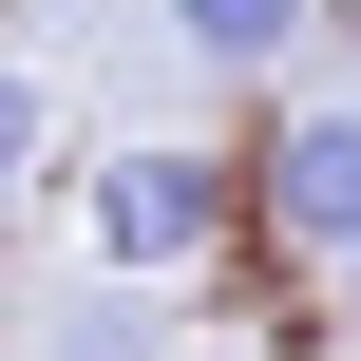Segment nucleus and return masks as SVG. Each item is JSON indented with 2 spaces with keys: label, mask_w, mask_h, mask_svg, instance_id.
Instances as JSON below:
<instances>
[{
  "label": "nucleus",
  "mask_w": 361,
  "mask_h": 361,
  "mask_svg": "<svg viewBox=\"0 0 361 361\" xmlns=\"http://www.w3.org/2000/svg\"><path fill=\"white\" fill-rule=\"evenodd\" d=\"M171 19H190V57H286L305 0H171Z\"/></svg>",
  "instance_id": "7ed1b4c3"
},
{
  "label": "nucleus",
  "mask_w": 361,
  "mask_h": 361,
  "mask_svg": "<svg viewBox=\"0 0 361 361\" xmlns=\"http://www.w3.org/2000/svg\"><path fill=\"white\" fill-rule=\"evenodd\" d=\"M209 228H228V152H114V171H95V267H114V286L209 267Z\"/></svg>",
  "instance_id": "f257e3e1"
},
{
  "label": "nucleus",
  "mask_w": 361,
  "mask_h": 361,
  "mask_svg": "<svg viewBox=\"0 0 361 361\" xmlns=\"http://www.w3.org/2000/svg\"><path fill=\"white\" fill-rule=\"evenodd\" d=\"M38 361H152V324H133V305H76V324H57Z\"/></svg>",
  "instance_id": "20e7f679"
},
{
  "label": "nucleus",
  "mask_w": 361,
  "mask_h": 361,
  "mask_svg": "<svg viewBox=\"0 0 361 361\" xmlns=\"http://www.w3.org/2000/svg\"><path fill=\"white\" fill-rule=\"evenodd\" d=\"M19 171H38V76H0V209H19Z\"/></svg>",
  "instance_id": "39448f33"
},
{
  "label": "nucleus",
  "mask_w": 361,
  "mask_h": 361,
  "mask_svg": "<svg viewBox=\"0 0 361 361\" xmlns=\"http://www.w3.org/2000/svg\"><path fill=\"white\" fill-rule=\"evenodd\" d=\"M267 209H286V247H361V95H305V114H286Z\"/></svg>",
  "instance_id": "f03ea898"
}]
</instances>
